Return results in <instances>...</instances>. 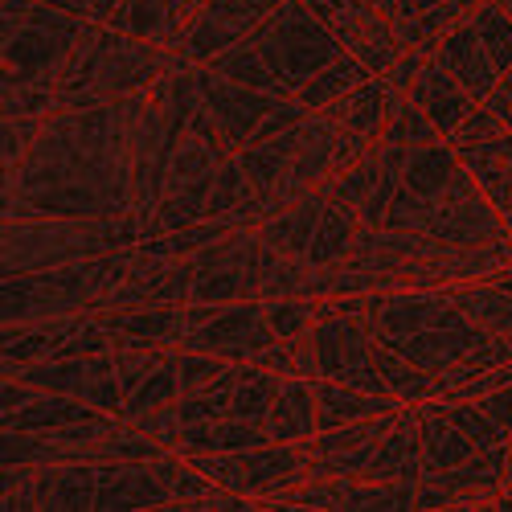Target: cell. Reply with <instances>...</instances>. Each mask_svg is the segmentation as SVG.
<instances>
[{"instance_id": "8992f818", "label": "cell", "mask_w": 512, "mask_h": 512, "mask_svg": "<svg viewBox=\"0 0 512 512\" xmlns=\"http://www.w3.org/2000/svg\"><path fill=\"white\" fill-rule=\"evenodd\" d=\"M508 480V443L480 447L467 463L426 472L414 492V508H492Z\"/></svg>"}, {"instance_id": "7c38bea8", "label": "cell", "mask_w": 512, "mask_h": 512, "mask_svg": "<svg viewBox=\"0 0 512 512\" xmlns=\"http://www.w3.org/2000/svg\"><path fill=\"white\" fill-rule=\"evenodd\" d=\"M484 336H488L484 324H476L472 316H463V312L455 308L447 320L422 328V332H414V336H406V340H394L390 349H398L402 357H410V361L422 365L426 373H447V369H455L467 353H472ZM377 345H381V340H377Z\"/></svg>"}, {"instance_id": "ffe728a7", "label": "cell", "mask_w": 512, "mask_h": 512, "mask_svg": "<svg viewBox=\"0 0 512 512\" xmlns=\"http://www.w3.org/2000/svg\"><path fill=\"white\" fill-rule=\"evenodd\" d=\"M320 431V418H316V394H312V381L308 377H283L279 381V394L271 402L267 414V435L271 443H304Z\"/></svg>"}, {"instance_id": "cb8c5ba5", "label": "cell", "mask_w": 512, "mask_h": 512, "mask_svg": "<svg viewBox=\"0 0 512 512\" xmlns=\"http://www.w3.org/2000/svg\"><path fill=\"white\" fill-rule=\"evenodd\" d=\"M99 414L91 402H82L74 394H54V390H37L33 386V398L21 402L17 410H5V431H58V426H70V422H82Z\"/></svg>"}, {"instance_id": "74e56055", "label": "cell", "mask_w": 512, "mask_h": 512, "mask_svg": "<svg viewBox=\"0 0 512 512\" xmlns=\"http://www.w3.org/2000/svg\"><path fill=\"white\" fill-rule=\"evenodd\" d=\"M439 410H443L447 422L459 426L467 439H476V447H500V443H508V431L480 410V402H439Z\"/></svg>"}, {"instance_id": "11a10c76", "label": "cell", "mask_w": 512, "mask_h": 512, "mask_svg": "<svg viewBox=\"0 0 512 512\" xmlns=\"http://www.w3.org/2000/svg\"><path fill=\"white\" fill-rule=\"evenodd\" d=\"M496 5H500V9H504V13L512 17V0H496Z\"/></svg>"}, {"instance_id": "8d00e7d4", "label": "cell", "mask_w": 512, "mask_h": 512, "mask_svg": "<svg viewBox=\"0 0 512 512\" xmlns=\"http://www.w3.org/2000/svg\"><path fill=\"white\" fill-rule=\"evenodd\" d=\"M472 25L480 29V41L488 46L492 62L500 66V74L512 66V17L496 5V0H484V5L472 13Z\"/></svg>"}, {"instance_id": "db71d44e", "label": "cell", "mask_w": 512, "mask_h": 512, "mask_svg": "<svg viewBox=\"0 0 512 512\" xmlns=\"http://www.w3.org/2000/svg\"><path fill=\"white\" fill-rule=\"evenodd\" d=\"M508 480H512V435H508ZM508 480H504V484H508Z\"/></svg>"}, {"instance_id": "f5cc1de1", "label": "cell", "mask_w": 512, "mask_h": 512, "mask_svg": "<svg viewBox=\"0 0 512 512\" xmlns=\"http://www.w3.org/2000/svg\"><path fill=\"white\" fill-rule=\"evenodd\" d=\"M435 5H443V0H398L394 13H426V9H435ZM394 13H390V17H394Z\"/></svg>"}, {"instance_id": "9a60e30c", "label": "cell", "mask_w": 512, "mask_h": 512, "mask_svg": "<svg viewBox=\"0 0 512 512\" xmlns=\"http://www.w3.org/2000/svg\"><path fill=\"white\" fill-rule=\"evenodd\" d=\"M402 99H406V95L394 91L381 74H369L361 87H353L349 95H340L336 103H328L324 115L340 127V132H357V136H369V140L377 144Z\"/></svg>"}, {"instance_id": "d6a6232c", "label": "cell", "mask_w": 512, "mask_h": 512, "mask_svg": "<svg viewBox=\"0 0 512 512\" xmlns=\"http://www.w3.org/2000/svg\"><path fill=\"white\" fill-rule=\"evenodd\" d=\"M381 173H386V164H381V152H377V144H373V152H369L365 160H357V164L349 168V173L328 177L320 189H324V197H328V201H340V205L361 209V205H365V197L373 193V185L381 181Z\"/></svg>"}, {"instance_id": "ba28073f", "label": "cell", "mask_w": 512, "mask_h": 512, "mask_svg": "<svg viewBox=\"0 0 512 512\" xmlns=\"http://www.w3.org/2000/svg\"><path fill=\"white\" fill-rule=\"evenodd\" d=\"M283 5L287 0H205V9L189 25L177 54L189 66H205L209 58H218L222 50H230V46H238L242 37H250Z\"/></svg>"}, {"instance_id": "30bf717a", "label": "cell", "mask_w": 512, "mask_h": 512, "mask_svg": "<svg viewBox=\"0 0 512 512\" xmlns=\"http://www.w3.org/2000/svg\"><path fill=\"white\" fill-rule=\"evenodd\" d=\"M197 95L205 103V111L213 115V123L222 127L226 144L238 152L254 140L259 123L287 99V95H271V91H250V87H238V82L213 74L209 66H197Z\"/></svg>"}, {"instance_id": "1f68e13d", "label": "cell", "mask_w": 512, "mask_h": 512, "mask_svg": "<svg viewBox=\"0 0 512 512\" xmlns=\"http://www.w3.org/2000/svg\"><path fill=\"white\" fill-rule=\"evenodd\" d=\"M279 373H267L259 365H246L242 381L234 386V402H230V414L234 418H250V422H267L271 414V402L279 394Z\"/></svg>"}, {"instance_id": "e0dca14e", "label": "cell", "mask_w": 512, "mask_h": 512, "mask_svg": "<svg viewBox=\"0 0 512 512\" xmlns=\"http://www.w3.org/2000/svg\"><path fill=\"white\" fill-rule=\"evenodd\" d=\"M435 62H443V66L463 82V91L472 95L476 103H484V99L496 91V82H500V66L492 62L488 46L480 41V29L472 25V17H467L463 25H455V29L439 41Z\"/></svg>"}, {"instance_id": "836d02e7", "label": "cell", "mask_w": 512, "mask_h": 512, "mask_svg": "<svg viewBox=\"0 0 512 512\" xmlns=\"http://www.w3.org/2000/svg\"><path fill=\"white\" fill-rule=\"evenodd\" d=\"M439 140H443V132L410 99L398 103V111L386 123V132H381V144H394V148H426V144H439Z\"/></svg>"}, {"instance_id": "ac0fdd59", "label": "cell", "mask_w": 512, "mask_h": 512, "mask_svg": "<svg viewBox=\"0 0 512 512\" xmlns=\"http://www.w3.org/2000/svg\"><path fill=\"white\" fill-rule=\"evenodd\" d=\"M459 160H463L467 173L480 181L484 197L496 205V213L512 234V127H504V132L492 140L459 148Z\"/></svg>"}, {"instance_id": "277c9868", "label": "cell", "mask_w": 512, "mask_h": 512, "mask_svg": "<svg viewBox=\"0 0 512 512\" xmlns=\"http://www.w3.org/2000/svg\"><path fill=\"white\" fill-rule=\"evenodd\" d=\"M91 17L50 9L46 0H5V91L54 82Z\"/></svg>"}, {"instance_id": "f1b7e54d", "label": "cell", "mask_w": 512, "mask_h": 512, "mask_svg": "<svg viewBox=\"0 0 512 512\" xmlns=\"http://www.w3.org/2000/svg\"><path fill=\"white\" fill-rule=\"evenodd\" d=\"M369 74H373V70H369L361 58H353V54L345 50L336 62H328L320 74H312V78L304 82V87L295 91V99H300L308 111H324V107H328V103H336L340 95H349L353 87H361V82H365Z\"/></svg>"}, {"instance_id": "4fadbf2b", "label": "cell", "mask_w": 512, "mask_h": 512, "mask_svg": "<svg viewBox=\"0 0 512 512\" xmlns=\"http://www.w3.org/2000/svg\"><path fill=\"white\" fill-rule=\"evenodd\" d=\"M426 234H435L447 246H492V242L512 238L504 218L496 213V205L484 193L463 197V201H439Z\"/></svg>"}, {"instance_id": "d4e9b609", "label": "cell", "mask_w": 512, "mask_h": 512, "mask_svg": "<svg viewBox=\"0 0 512 512\" xmlns=\"http://www.w3.org/2000/svg\"><path fill=\"white\" fill-rule=\"evenodd\" d=\"M205 66H209L213 74H222V78L238 82V87H250V91H271V95H287L283 78L275 74V66L263 58V50L254 46L250 37H242L238 46L222 50L218 58H209Z\"/></svg>"}, {"instance_id": "7a4b0ae2", "label": "cell", "mask_w": 512, "mask_h": 512, "mask_svg": "<svg viewBox=\"0 0 512 512\" xmlns=\"http://www.w3.org/2000/svg\"><path fill=\"white\" fill-rule=\"evenodd\" d=\"M140 246L103 250L95 259H78L50 271L5 275V324H37L58 316L103 312L107 295L123 283Z\"/></svg>"}, {"instance_id": "6da1fadb", "label": "cell", "mask_w": 512, "mask_h": 512, "mask_svg": "<svg viewBox=\"0 0 512 512\" xmlns=\"http://www.w3.org/2000/svg\"><path fill=\"white\" fill-rule=\"evenodd\" d=\"M140 95L87 111H54L17 168L5 173V222L115 218L136 209L132 123Z\"/></svg>"}, {"instance_id": "44dd1931", "label": "cell", "mask_w": 512, "mask_h": 512, "mask_svg": "<svg viewBox=\"0 0 512 512\" xmlns=\"http://www.w3.org/2000/svg\"><path fill=\"white\" fill-rule=\"evenodd\" d=\"M324 205H328L324 189H312L308 197H300L295 205H287L283 213H275L271 222H263V226H259V238H263L271 250L287 254V259H304L308 246H312V238H316V226H320V218H324Z\"/></svg>"}, {"instance_id": "681fc988", "label": "cell", "mask_w": 512, "mask_h": 512, "mask_svg": "<svg viewBox=\"0 0 512 512\" xmlns=\"http://www.w3.org/2000/svg\"><path fill=\"white\" fill-rule=\"evenodd\" d=\"M480 410L512 435V381H508V386H500V390H492V394H484L480 398Z\"/></svg>"}, {"instance_id": "3957f363", "label": "cell", "mask_w": 512, "mask_h": 512, "mask_svg": "<svg viewBox=\"0 0 512 512\" xmlns=\"http://www.w3.org/2000/svg\"><path fill=\"white\" fill-rule=\"evenodd\" d=\"M144 218L136 209L115 218H25L5 222V275L50 271L78 259H95L103 250L140 246Z\"/></svg>"}, {"instance_id": "f907efd6", "label": "cell", "mask_w": 512, "mask_h": 512, "mask_svg": "<svg viewBox=\"0 0 512 512\" xmlns=\"http://www.w3.org/2000/svg\"><path fill=\"white\" fill-rule=\"evenodd\" d=\"M484 107L504 123V127H512V66L500 74V82H496V91L484 99Z\"/></svg>"}, {"instance_id": "7dc6e473", "label": "cell", "mask_w": 512, "mask_h": 512, "mask_svg": "<svg viewBox=\"0 0 512 512\" xmlns=\"http://www.w3.org/2000/svg\"><path fill=\"white\" fill-rule=\"evenodd\" d=\"M426 62H431V54H426V50H402V54H398V62H394L386 74H381V78H386L394 91H402V95H406V87L418 78V70H422Z\"/></svg>"}, {"instance_id": "816d5d0a", "label": "cell", "mask_w": 512, "mask_h": 512, "mask_svg": "<svg viewBox=\"0 0 512 512\" xmlns=\"http://www.w3.org/2000/svg\"><path fill=\"white\" fill-rule=\"evenodd\" d=\"M50 9H62V13H74V17H91V5L95 0H46Z\"/></svg>"}, {"instance_id": "484cf974", "label": "cell", "mask_w": 512, "mask_h": 512, "mask_svg": "<svg viewBox=\"0 0 512 512\" xmlns=\"http://www.w3.org/2000/svg\"><path fill=\"white\" fill-rule=\"evenodd\" d=\"M357 230H361V209L340 205V201H328V205H324V218H320V226H316V238H312V246H308V254H304V263L316 267V271L340 263V259L349 254Z\"/></svg>"}, {"instance_id": "52a82bcc", "label": "cell", "mask_w": 512, "mask_h": 512, "mask_svg": "<svg viewBox=\"0 0 512 512\" xmlns=\"http://www.w3.org/2000/svg\"><path fill=\"white\" fill-rule=\"evenodd\" d=\"M398 410H386V414H373V418H357V422H345V426H332V431H316L308 439V451H312V480H328V476H365L373 459H377V447L386 439L394 426H398Z\"/></svg>"}, {"instance_id": "ab89813d", "label": "cell", "mask_w": 512, "mask_h": 512, "mask_svg": "<svg viewBox=\"0 0 512 512\" xmlns=\"http://www.w3.org/2000/svg\"><path fill=\"white\" fill-rule=\"evenodd\" d=\"M435 205H439L435 197H418L414 189L398 185L394 205L386 213V226L390 230H418V234H426V230H431V218H435Z\"/></svg>"}, {"instance_id": "f35d334b", "label": "cell", "mask_w": 512, "mask_h": 512, "mask_svg": "<svg viewBox=\"0 0 512 512\" xmlns=\"http://www.w3.org/2000/svg\"><path fill=\"white\" fill-rule=\"evenodd\" d=\"M267 316H271L275 336L300 340L316 324V295H283V300H267Z\"/></svg>"}, {"instance_id": "9c48e42d", "label": "cell", "mask_w": 512, "mask_h": 512, "mask_svg": "<svg viewBox=\"0 0 512 512\" xmlns=\"http://www.w3.org/2000/svg\"><path fill=\"white\" fill-rule=\"evenodd\" d=\"M275 336L271 316H267V300H238L226 304L209 324L193 328L181 349H197V353H213V357H226V361H254Z\"/></svg>"}, {"instance_id": "d6986e66", "label": "cell", "mask_w": 512, "mask_h": 512, "mask_svg": "<svg viewBox=\"0 0 512 512\" xmlns=\"http://www.w3.org/2000/svg\"><path fill=\"white\" fill-rule=\"evenodd\" d=\"M365 480H381V484H418L422 480V418L418 406H402L398 426L381 439L377 459L365 472Z\"/></svg>"}, {"instance_id": "60d3db41", "label": "cell", "mask_w": 512, "mask_h": 512, "mask_svg": "<svg viewBox=\"0 0 512 512\" xmlns=\"http://www.w3.org/2000/svg\"><path fill=\"white\" fill-rule=\"evenodd\" d=\"M41 127H46L41 115H5L0 119V160H5V173L21 164V156L29 152V144L37 140Z\"/></svg>"}, {"instance_id": "603a6c76", "label": "cell", "mask_w": 512, "mask_h": 512, "mask_svg": "<svg viewBox=\"0 0 512 512\" xmlns=\"http://www.w3.org/2000/svg\"><path fill=\"white\" fill-rule=\"evenodd\" d=\"M312 394H316V418H320V431H332V426H345L357 418H373V414H386L398 410V398H381V394H365L353 390L345 381H332V377H316L312 381Z\"/></svg>"}, {"instance_id": "83f0119b", "label": "cell", "mask_w": 512, "mask_h": 512, "mask_svg": "<svg viewBox=\"0 0 512 512\" xmlns=\"http://www.w3.org/2000/svg\"><path fill=\"white\" fill-rule=\"evenodd\" d=\"M373 365L386 381V390L402 402V406H418V402H431L435 398V373H426L422 365H414L410 357H402L390 345H377L373 349Z\"/></svg>"}, {"instance_id": "f6af8a7d", "label": "cell", "mask_w": 512, "mask_h": 512, "mask_svg": "<svg viewBox=\"0 0 512 512\" xmlns=\"http://www.w3.org/2000/svg\"><path fill=\"white\" fill-rule=\"evenodd\" d=\"M500 132H504V123H500V119H496V115H492V111H488V107L480 103V107H476V111L467 115V119H463V123L455 127V132L447 136V144H451V148L459 152V148H467V144L492 140V136H500Z\"/></svg>"}, {"instance_id": "8fae6325", "label": "cell", "mask_w": 512, "mask_h": 512, "mask_svg": "<svg viewBox=\"0 0 512 512\" xmlns=\"http://www.w3.org/2000/svg\"><path fill=\"white\" fill-rule=\"evenodd\" d=\"M316 17L336 33V41L345 46L353 58H361L373 74H386L402 46H398V33L394 21L386 13H377L369 5H336V9H316Z\"/></svg>"}, {"instance_id": "4dcf8cb0", "label": "cell", "mask_w": 512, "mask_h": 512, "mask_svg": "<svg viewBox=\"0 0 512 512\" xmlns=\"http://www.w3.org/2000/svg\"><path fill=\"white\" fill-rule=\"evenodd\" d=\"M226 156H234L226 144H213L205 136L185 132L181 144L173 148V160H168V185H164V193L181 189L189 181H201V177H218V168L226 164Z\"/></svg>"}, {"instance_id": "bcb514c9", "label": "cell", "mask_w": 512, "mask_h": 512, "mask_svg": "<svg viewBox=\"0 0 512 512\" xmlns=\"http://www.w3.org/2000/svg\"><path fill=\"white\" fill-rule=\"evenodd\" d=\"M398 185H402V177L386 168V173H381V181L373 185V193L365 197V205H361V222H365V226H386V213H390V205H394Z\"/></svg>"}, {"instance_id": "e575fe53", "label": "cell", "mask_w": 512, "mask_h": 512, "mask_svg": "<svg viewBox=\"0 0 512 512\" xmlns=\"http://www.w3.org/2000/svg\"><path fill=\"white\" fill-rule=\"evenodd\" d=\"M246 189H250V177H246L238 152H234V156H226V164L218 168V177H213L209 205H205V222H230V213H234V205L242 201Z\"/></svg>"}, {"instance_id": "f546056e", "label": "cell", "mask_w": 512, "mask_h": 512, "mask_svg": "<svg viewBox=\"0 0 512 512\" xmlns=\"http://www.w3.org/2000/svg\"><path fill=\"white\" fill-rule=\"evenodd\" d=\"M295 148H300V127H291V132H283V136H275V140H254V144L238 148V160H242V168H246L250 185L259 189V193H271L275 181L287 173Z\"/></svg>"}, {"instance_id": "c3c4849f", "label": "cell", "mask_w": 512, "mask_h": 512, "mask_svg": "<svg viewBox=\"0 0 512 512\" xmlns=\"http://www.w3.org/2000/svg\"><path fill=\"white\" fill-rule=\"evenodd\" d=\"M250 365H259V369H267V373H279V377H291L295 373V340H271V345L254 357Z\"/></svg>"}, {"instance_id": "7bdbcfd3", "label": "cell", "mask_w": 512, "mask_h": 512, "mask_svg": "<svg viewBox=\"0 0 512 512\" xmlns=\"http://www.w3.org/2000/svg\"><path fill=\"white\" fill-rule=\"evenodd\" d=\"M127 422H132V426H140V431H144L148 439L164 443L168 451H177V443H181V435H185V418H181L177 402H168V406H156V410H144V414L127 418Z\"/></svg>"}, {"instance_id": "2e32d148", "label": "cell", "mask_w": 512, "mask_h": 512, "mask_svg": "<svg viewBox=\"0 0 512 512\" xmlns=\"http://www.w3.org/2000/svg\"><path fill=\"white\" fill-rule=\"evenodd\" d=\"M173 492H168L156 463H99V500L95 508L103 512H123V508H168Z\"/></svg>"}, {"instance_id": "ee69618b", "label": "cell", "mask_w": 512, "mask_h": 512, "mask_svg": "<svg viewBox=\"0 0 512 512\" xmlns=\"http://www.w3.org/2000/svg\"><path fill=\"white\" fill-rule=\"evenodd\" d=\"M54 111H62L54 82H37V87L5 91V115H41V119H50Z\"/></svg>"}, {"instance_id": "5b68a950", "label": "cell", "mask_w": 512, "mask_h": 512, "mask_svg": "<svg viewBox=\"0 0 512 512\" xmlns=\"http://www.w3.org/2000/svg\"><path fill=\"white\" fill-rule=\"evenodd\" d=\"M250 41L275 66L287 95H295L312 74H320L328 62H336L345 54V46H340L336 33L316 17V9L308 0H287L283 9H275L250 33Z\"/></svg>"}, {"instance_id": "b9f144b4", "label": "cell", "mask_w": 512, "mask_h": 512, "mask_svg": "<svg viewBox=\"0 0 512 512\" xmlns=\"http://www.w3.org/2000/svg\"><path fill=\"white\" fill-rule=\"evenodd\" d=\"M173 365H177V381H181V394H193L201 386H209L213 377L226 373V357H213V353H197V349H173Z\"/></svg>"}, {"instance_id": "5bb4252c", "label": "cell", "mask_w": 512, "mask_h": 512, "mask_svg": "<svg viewBox=\"0 0 512 512\" xmlns=\"http://www.w3.org/2000/svg\"><path fill=\"white\" fill-rule=\"evenodd\" d=\"M406 99H410L426 119H431V123L439 127L443 140L455 132V127H459L467 115H472V111L480 107L472 95L463 91V82H459L443 62H435V58L418 70V78L406 87Z\"/></svg>"}, {"instance_id": "4316f807", "label": "cell", "mask_w": 512, "mask_h": 512, "mask_svg": "<svg viewBox=\"0 0 512 512\" xmlns=\"http://www.w3.org/2000/svg\"><path fill=\"white\" fill-rule=\"evenodd\" d=\"M455 173H459V152L447 140H439L426 148H410L406 168H402V185L414 189L418 197H439Z\"/></svg>"}, {"instance_id": "d590c367", "label": "cell", "mask_w": 512, "mask_h": 512, "mask_svg": "<svg viewBox=\"0 0 512 512\" xmlns=\"http://www.w3.org/2000/svg\"><path fill=\"white\" fill-rule=\"evenodd\" d=\"M181 398V381H177V365H173V349H168V361L144 381V386L119 406V418H136L144 410H156V406H168Z\"/></svg>"}, {"instance_id": "7402d4cb", "label": "cell", "mask_w": 512, "mask_h": 512, "mask_svg": "<svg viewBox=\"0 0 512 512\" xmlns=\"http://www.w3.org/2000/svg\"><path fill=\"white\" fill-rule=\"evenodd\" d=\"M418 418H422V476L426 472H447V467L467 463L480 447L476 439H467L455 422L443 418L439 398L418 402Z\"/></svg>"}]
</instances>
